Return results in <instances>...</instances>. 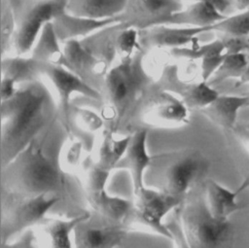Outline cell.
Instances as JSON below:
<instances>
[{
	"mask_svg": "<svg viewBox=\"0 0 249 248\" xmlns=\"http://www.w3.org/2000/svg\"><path fill=\"white\" fill-rule=\"evenodd\" d=\"M71 117L79 128L87 133H99L104 125V119L94 111L82 108L71 107Z\"/></svg>",
	"mask_w": 249,
	"mask_h": 248,
	"instance_id": "obj_32",
	"label": "cell"
},
{
	"mask_svg": "<svg viewBox=\"0 0 249 248\" xmlns=\"http://www.w3.org/2000/svg\"><path fill=\"white\" fill-rule=\"evenodd\" d=\"M190 1H192V3H194V2H211V3H213V4L217 7V9H218L221 13H223V14H224V12H225L230 6H231V0H190Z\"/></svg>",
	"mask_w": 249,
	"mask_h": 248,
	"instance_id": "obj_38",
	"label": "cell"
},
{
	"mask_svg": "<svg viewBox=\"0 0 249 248\" xmlns=\"http://www.w3.org/2000/svg\"><path fill=\"white\" fill-rule=\"evenodd\" d=\"M166 225L172 235L171 241L173 243L174 248H190L181 226L180 217H179V208L172 213L171 219L166 220Z\"/></svg>",
	"mask_w": 249,
	"mask_h": 248,
	"instance_id": "obj_34",
	"label": "cell"
},
{
	"mask_svg": "<svg viewBox=\"0 0 249 248\" xmlns=\"http://www.w3.org/2000/svg\"><path fill=\"white\" fill-rule=\"evenodd\" d=\"M246 185L248 184L245 183L237 191H231L213 179H205L202 182V192L210 214L218 220H230L241 208L237 196Z\"/></svg>",
	"mask_w": 249,
	"mask_h": 248,
	"instance_id": "obj_19",
	"label": "cell"
},
{
	"mask_svg": "<svg viewBox=\"0 0 249 248\" xmlns=\"http://www.w3.org/2000/svg\"><path fill=\"white\" fill-rule=\"evenodd\" d=\"M16 18L12 47L17 55L29 54L44 26L61 8L60 0H10Z\"/></svg>",
	"mask_w": 249,
	"mask_h": 248,
	"instance_id": "obj_9",
	"label": "cell"
},
{
	"mask_svg": "<svg viewBox=\"0 0 249 248\" xmlns=\"http://www.w3.org/2000/svg\"><path fill=\"white\" fill-rule=\"evenodd\" d=\"M172 53L178 56L198 59L200 61L201 81L204 82H208L211 79L228 54L227 48L220 38L203 45L196 43L192 47L173 49Z\"/></svg>",
	"mask_w": 249,
	"mask_h": 248,
	"instance_id": "obj_18",
	"label": "cell"
},
{
	"mask_svg": "<svg viewBox=\"0 0 249 248\" xmlns=\"http://www.w3.org/2000/svg\"><path fill=\"white\" fill-rule=\"evenodd\" d=\"M183 8V0H129L121 16V26L144 31L164 24Z\"/></svg>",
	"mask_w": 249,
	"mask_h": 248,
	"instance_id": "obj_11",
	"label": "cell"
},
{
	"mask_svg": "<svg viewBox=\"0 0 249 248\" xmlns=\"http://www.w3.org/2000/svg\"><path fill=\"white\" fill-rule=\"evenodd\" d=\"M18 83L16 81H14L11 78L8 77H2L1 80V88H0V94H1V101L10 99L11 97H13L18 87Z\"/></svg>",
	"mask_w": 249,
	"mask_h": 248,
	"instance_id": "obj_35",
	"label": "cell"
},
{
	"mask_svg": "<svg viewBox=\"0 0 249 248\" xmlns=\"http://www.w3.org/2000/svg\"><path fill=\"white\" fill-rule=\"evenodd\" d=\"M231 132L245 151L249 153V130L246 129L241 124H237Z\"/></svg>",
	"mask_w": 249,
	"mask_h": 248,
	"instance_id": "obj_36",
	"label": "cell"
},
{
	"mask_svg": "<svg viewBox=\"0 0 249 248\" xmlns=\"http://www.w3.org/2000/svg\"><path fill=\"white\" fill-rule=\"evenodd\" d=\"M189 112L177 95L162 91L146 107L142 119L147 124L154 126H182L189 123Z\"/></svg>",
	"mask_w": 249,
	"mask_h": 248,
	"instance_id": "obj_15",
	"label": "cell"
},
{
	"mask_svg": "<svg viewBox=\"0 0 249 248\" xmlns=\"http://www.w3.org/2000/svg\"><path fill=\"white\" fill-rule=\"evenodd\" d=\"M90 218L75 229L74 248H116L128 233L121 224L107 221L103 224H92L89 222Z\"/></svg>",
	"mask_w": 249,
	"mask_h": 248,
	"instance_id": "obj_16",
	"label": "cell"
},
{
	"mask_svg": "<svg viewBox=\"0 0 249 248\" xmlns=\"http://www.w3.org/2000/svg\"><path fill=\"white\" fill-rule=\"evenodd\" d=\"M62 197L53 194L20 195L3 193L1 243H9L20 233L33 229Z\"/></svg>",
	"mask_w": 249,
	"mask_h": 248,
	"instance_id": "obj_7",
	"label": "cell"
},
{
	"mask_svg": "<svg viewBox=\"0 0 249 248\" xmlns=\"http://www.w3.org/2000/svg\"><path fill=\"white\" fill-rule=\"evenodd\" d=\"M54 31L61 44L72 40L86 39L108 27L121 24L122 17L108 19H93L66 12L61 6L52 20Z\"/></svg>",
	"mask_w": 249,
	"mask_h": 248,
	"instance_id": "obj_14",
	"label": "cell"
},
{
	"mask_svg": "<svg viewBox=\"0 0 249 248\" xmlns=\"http://www.w3.org/2000/svg\"><path fill=\"white\" fill-rule=\"evenodd\" d=\"M208 161L196 150H178L154 155L145 174V185L185 200L200 184Z\"/></svg>",
	"mask_w": 249,
	"mask_h": 248,
	"instance_id": "obj_4",
	"label": "cell"
},
{
	"mask_svg": "<svg viewBox=\"0 0 249 248\" xmlns=\"http://www.w3.org/2000/svg\"><path fill=\"white\" fill-rule=\"evenodd\" d=\"M248 84H249V62H248L246 68L244 69L243 73L241 74L240 78L235 81V87L238 88V87L248 85Z\"/></svg>",
	"mask_w": 249,
	"mask_h": 248,
	"instance_id": "obj_40",
	"label": "cell"
},
{
	"mask_svg": "<svg viewBox=\"0 0 249 248\" xmlns=\"http://www.w3.org/2000/svg\"><path fill=\"white\" fill-rule=\"evenodd\" d=\"M29 54V56L37 61L69 69L62 44L56 36L52 21L44 26Z\"/></svg>",
	"mask_w": 249,
	"mask_h": 248,
	"instance_id": "obj_25",
	"label": "cell"
},
{
	"mask_svg": "<svg viewBox=\"0 0 249 248\" xmlns=\"http://www.w3.org/2000/svg\"><path fill=\"white\" fill-rule=\"evenodd\" d=\"M55 114V97L40 79L22 84L13 97L1 101L2 167L50 129Z\"/></svg>",
	"mask_w": 249,
	"mask_h": 248,
	"instance_id": "obj_1",
	"label": "cell"
},
{
	"mask_svg": "<svg viewBox=\"0 0 249 248\" xmlns=\"http://www.w3.org/2000/svg\"><path fill=\"white\" fill-rule=\"evenodd\" d=\"M248 62L249 58L247 53L227 54L222 64L219 66L208 83L214 87V85L220 84L228 79H235V81L238 80Z\"/></svg>",
	"mask_w": 249,
	"mask_h": 248,
	"instance_id": "obj_30",
	"label": "cell"
},
{
	"mask_svg": "<svg viewBox=\"0 0 249 248\" xmlns=\"http://www.w3.org/2000/svg\"><path fill=\"white\" fill-rule=\"evenodd\" d=\"M49 132L50 129L2 167L3 193L20 195L53 194L61 197L66 194L65 173L44 153Z\"/></svg>",
	"mask_w": 249,
	"mask_h": 248,
	"instance_id": "obj_2",
	"label": "cell"
},
{
	"mask_svg": "<svg viewBox=\"0 0 249 248\" xmlns=\"http://www.w3.org/2000/svg\"><path fill=\"white\" fill-rule=\"evenodd\" d=\"M91 217L90 211H84L70 218L45 217L33 229L31 234L37 248H74L75 229Z\"/></svg>",
	"mask_w": 249,
	"mask_h": 248,
	"instance_id": "obj_12",
	"label": "cell"
},
{
	"mask_svg": "<svg viewBox=\"0 0 249 248\" xmlns=\"http://www.w3.org/2000/svg\"><path fill=\"white\" fill-rule=\"evenodd\" d=\"M231 4L237 12L249 10V0H231Z\"/></svg>",
	"mask_w": 249,
	"mask_h": 248,
	"instance_id": "obj_39",
	"label": "cell"
},
{
	"mask_svg": "<svg viewBox=\"0 0 249 248\" xmlns=\"http://www.w3.org/2000/svg\"><path fill=\"white\" fill-rule=\"evenodd\" d=\"M2 77H8L22 85L39 79L41 72L39 62L31 56L13 55L6 56L2 59Z\"/></svg>",
	"mask_w": 249,
	"mask_h": 248,
	"instance_id": "obj_26",
	"label": "cell"
},
{
	"mask_svg": "<svg viewBox=\"0 0 249 248\" xmlns=\"http://www.w3.org/2000/svg\"><path fill=\"white\" fill-rule=\"evenodd\" d=\"M148 128H137L130 134L127 148L116 165L115 170L128 172L131 180L132 194L144 188L145 174L152 163L154 155H151L147 148Z\"/></svg>",
	"mask_w": 249,
	"mask_h": 248,
	"instance_id": "obj_13",
	"label": "cell"
},
{
	"mask_svg": "<svg viewBox=\"0 0 249 248\" xmlns=\"http://www.w3.org/2000/svg\"><path fill=\"white\" fill-rule=\"evenodd\" d=\"M110 173L99 167L89 154L77 175L89 208L105 221L122 225L129 212L132 201L108 193L106 186Z\"/></svg>",
	"mask_w": 249,
	"mask_h": 248,
	"instance_id": "obj_8",
	"label": "cell"
},
{
	"mask_svg": "<svg viewBox=\"0 0 249 248\" xmlns=\"http://www.w3.org/2000/svg\"><path fill=\"white\" fill-rule=\"evenodd\" d=\"M89 155L84 148L82 139L70 134L60 148L58 166L64 173L77 174Z\"/></svg>",
	"mask_w": 249,
	"mask_h": 248,
	"instance_id": "obj_28",
	"label": "cell"
},
{
	"mask_svg": "<svg viewBox=\"0 0 249 248\" xmlns=\"http://www.w3.org/2000/svg\"><path fill=\"white\" fill-rule=\"evenodd\" d=\"M247 95H248V98H249V91H248V93H247ZM247 107H249V101H248V106Z\"/></svg>",
	"mask_w": 249,
	"mask_h": 248,
	"instance_id": "obj_42",
	"label": "cell"
},
{
	"mask_svg": "<svg viewBox=\"0 0 249 248\" xmlns=\"http://www.w3.org/2000/svg\"><path fill=\"white\" fill-rule=\"evenodd\" d=\"M38 62L41 75L48 79L54 89L60 124L67 135H70L72 134L71 97L74 94H80L91 100L102 101V94L73 71L62 66Z\"/></svg>",
	"mask_w": 249,
	"mask_h": 248,
	"instance_id": "obj_10",
	"label": "cell"
},
{
	"mask_svg": "<svg viewBox=\"0 0 249 248\" xmlns=\"http://www.w3.org/2000/svg\"><path fill=\"white\" fill-rule=\"evenodd\" d=\"M194 191V190H193ZM191 192L179 207V217L190 248H232L234 230L230 220L214 218L202 192Z\"/></svg>",
	"mask_w": 249,
	"mask_h": 248,
	"instance_id": "obj_5",
	"label": "cell"
},
{
	"mask_svg": "<svg viewBox=\"0 0 249 248\" xmlns=\"http://www.w3.org/2000/svg\"><path fill=\"white\" fill-rule=\"evenodd\" d=\"M247 55H248V58H249V52H247Z\"/></svg>",
	"mask_w": 249,
	"mask_h": 248,
	"instance_id": "obj_43",
	"label": "cell"
},
{
	"mask_svg": "<svg viewBox=\"0 0 249 248\" xmlns=\"http://www.w3.org/2000/svg\"><path fill=\"white\" fill-rule=\"evenodd\" d=\"M16 30V18L10 0L1 2V53L4 56L5 52L12 47L13 38Z\"/></svg>",
	"mask_w": 249,
	"mask_h": 248,
	"instance_id": "obj_33",
	"label": "cell"
},
{
	"mask_svg": "<svg viewBox=\"0 0 249 248\" xmlns=\"http://www.w3.org/2000/svg\"><path fill=\"white\" fill-rule=\"evenodd\" d=\"M226 16L211 2H194L171 16L162 25L183 27H206Z\"/></svg>",
	"mask_w": 249,
	"mask_h": 248,
	"instance_id": "obj_24",
	"label": "cell"
},
{
	"mask_svg": "<svg viewBox=\"0 0 249 248\" xmlns=\"http://www.w3.org/2000/svg\"><path fill=\"white\" fill-rule=\"evenodd\" d=\"M64 10L72 15L108 19L121 17L129 0H60Z\"/></svg>",
	"mask_w": 249,
	"mask_h": 248,
	"instance_id": "obj_23",
	"label": "cell"
},
{
	"mask_svg": "<svg viewBox=\"0 0 249 248\" xmlns=\"http://www.w3.org/2000/svg\"><path fill=\"white\" fill-rule=\"evenodd\" d=\"M139 39V30L133 27H122L120 24V29L115 38L116 53L120 55V58H123L143 51Z\"/></svg>",
	"mask_w": 249,
	"mask_h": 248,
	"instance_id": "obj_31",
	"label": "cell"
},
{
	"mask_svg": "<svg viewBox=\"0 0 249 248\" xmlns=\"http://www.w3.org/2000/svg\"><path fill=\"white\" fill-rule=\"evenodd\" d=\"M144 31L146 32L140 39L147 45L173 50L197 43V36L204 33V27L159 25Z\"/></svg>",
	"mask_w": 249,
	"mask_h": 248,
	"instance_id": "obj_20",
	"label": "cell"
},
{
	"mask_svg": "<svg viewBox=\"0 0 249 248\" xmlns=\"http://www.w3.org/2000/svg\"><path fill=\"white\" fill-rule=\"evenodd\" d=\"M248 95L219 94V96L200 113L209 121L225 130L232 131L237 124L239 111L248 106Z\"/></svg>",
	"mask_w": 249,
	"mask_h": 248,
	"instance_id": "obj_22",
	"label": "cell"
},
{
	"mask_svg": "<svg viewBox=\"0 0 249 248\" xmlns=\"http://www.w3.org/2000/svg\"><path fill=\"white\" fill-rule=\"evenodd\" d=\"M69 69L91 87L95 88L96 78L105 76L106 63L98 58L81 40H72L62 44ZM96 89V88H95Z\"/></svg>",
	"mask_w": 249,
	"mask_h": 248,
	"instance_id": "obj_17",
	"label": "cell"
},
{
	"mask_svg": "<svg viewBox=\"0 0 249 248\" xmlns=\"http://www.w3.org/2000/svg\"><path fill=\"white\" fill-rule=\"evenodd\" d=\"M2 247L3 248H37L34 243L31 233L29 235L25 236L23 239H20L18 241L14 240L9 243L2 244Z\"/></svg>",
	"mask_w": 249,
	"mask_h": 248,
	"instance_id": "obj_37",
	"label": "cell"
},
{
	"mask_svg": "<svg viewBox=\"0 0 249 248\" xmlns=\"http://www.w3.org/2000/svg\"><path fill=\"white\" fill-rule=\"evenodd\" d=\"M151 78L143 64V51L120 58L103 79L104 107L102 118L106 128L117 132L125 117L140 99Z\"/></svg>",
	"mask_w": 249,
	"mask_h": 248,
	"instance_id": "obj_3",
	"label": "cell"
},
{
	"mask_svg": "<svg viewBox=\"0 0 249 248\" xmlns=\"http://www.w3.org/2000/svg\"><path fill=\"white\" fill-rule=\"evenodd\" d=\"M97 134L90 157L99 167L112 172L127 148L130 134L118 138L116 133L108 128H104Z\"/></svg>",
	"mask_w": 249,
	"mask_h": 248,
	"instance_id": "obj_21",
	"label": "cell"
},
{
	"mask_svg": "<svg viewBox=\"0 0 249 248\" xmlns=\"http://www.w3.org/2000/svg\"><path fill=\"white\" fill-rule=\"evenodd\" d=\"M242 125H243V126H244V127H245V128H246V129H248V130H249V123H246V124H242Z\"/></svg>",
	"mask_w": 249,
	"mask_h": 248,
	"instance_id": "obj_41",
	"label": "cell"
},
{
	"mask_svg": "<svg viewBox=\"0 0 249 248\" xmlns=\"http://www.w3.org/2000/svg\"><path fill=\"white\" fill-rule=\"evenodd\" d=\"M132 204L122 224L128 232L144 231L171 241L166 218L183 203V199L145 186L132 194Z\"/></svg>",
	"mask_w": 249,
	"mask_h": 248,
	"instance_id": "obj_6",
	"label": "cell"
},
{
	"mask_svg": "<svg viewBox=\"0 0 249 248\" xmlns=\"http://www.w3.org/2000/svg\"><path fill=\"white\" fill-rule=\"evenodd\" d=\"M172 93L177 95L189 110L196 109L199 111L211 104L220 94L208 82L201 80L198 83L184 85Z\"/></svg>",
	"mask_w": 249,
	"mask_h": 248,
	"instance_id": "obj_27",
	"label": "cell"
},
{
	"mask_svg": "<svg viewBox=\"0 0 249 248\" xmlns=\"http://www.w3.org/2000/svg\"><path fill=\"white\" fill-rule=\"evenodd\" d=\"M210 31L231 37H249V10L226 16L223 19L204 27V33Z\"/></svg>",
	"mask_w": 249,
	"mask_h": 248,
	"instance_id": "obj_29",
	"label": "cell"
}]
</instances>
